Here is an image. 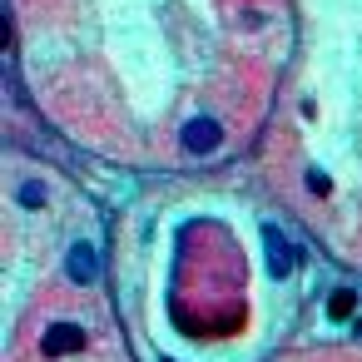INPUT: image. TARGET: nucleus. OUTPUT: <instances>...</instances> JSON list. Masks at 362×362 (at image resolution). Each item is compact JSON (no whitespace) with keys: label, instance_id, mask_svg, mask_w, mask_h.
<instances>
[{"label":"nucleus","instance_id":"f257e3e1","mask_svg":"<svg viewBox=\"0 0 362 362\" xmlns=\"http://www.w3.org/2000/svg\"><path fill=\"white\" fill-rule=\"evenodd\" d=\"M40 347H45L50 357H70V352L85 347V327H80V322H50L45 337H40Z\"/></svg>","mask_w":362,"mask_h":362},{"label":"nucleus","instance_id":"0eeeda50","mask_svg":"<svg viewBox=\"0 0 362 362\" xmlns=\"http://www.w3.org/2000/svg\"><path fill=\"white\" fill-rule=\"evenodd\" d=\"M308 189H313V194H327V174H322V169H308Z\"/></svg>","mask_w":362,"mask_h":362},{"label":"nucleus","instance_id":"f03ea898","mask_svg":"<svg viewBox=\"0 0 362 362\" xmlns=\"http://www.w3.org/2000/svg\"><path fill=\"white\" fill-rule=\"evenodd\" d=\"M184 149L189 154H209V149H218V139H223V129H218V119H209V115H199V119H189L184 124Z\"/></svg>","mask_w":362,"mask_h":362},{"label":"nucleus","instance_id":"20e7f679","mask_svg":"<svg viewBox=\"0 0 362 362\" xmlns=\"http://www.w3.org/2000/svg\"><path fill=\"white\" fill-rule=\"evenodd\" d=\"M263 248H268V268H273V278H288L293 263H298V253L283 243V233H278L273 223H263Z\"/></svg>","mask_w":362,"mask_h":362},{"label":"nucleus","instance_id":"39448f33","mask_svg":"<svg viewBox=\"0 0 362 362\" xmlns=\"http://www.w3.org/2000/svg\"><path fill=\"white\" fill-rule=\"evenodd\" d=\"M21 204H25V209H40V204H45V184H35V179L21 184Z\"/></svg>","mask_w":362,"mask_h":362},{"label":"nucleus","instance_id":"7ed1b4c3","mask_svg":"<svg viewBox=\"0 0 362 362\" xmlns=\"http://www.w3.org/2000/svg\"><path fill=\"white\" fill-rule=\"evenodd\" d=\"M65 278L80 283V288H90V283L100 278V253H95L90 243H75V248L65 253Z\"/></svg>","mask_w":362,"mask_h":362},{"label":"nucleus","instance_id":"423d86ee","mask_svg":"<svg viewBox=\"0 0 362 362\" xmlns=\"http://www.w3.org/2000/svg\"><path fill=\"white\" fill-rule=\"evenodd\" d=\"M352 303H357V298H352V288H337V293H332V317H347V313H352Z\"/></svg>","mask_w":362,"mask_h":362}]
</instances>
